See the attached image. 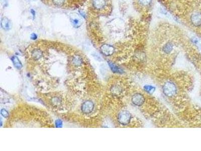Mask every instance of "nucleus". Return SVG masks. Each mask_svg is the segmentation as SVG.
Returning <instances> with one entry per match:
<instances>
[{
  "instance_id": "obj_1",
  "label": "nucleus",
  "mask_w": 201,
  "mask_h": 151,
  "mask_svg": "<svg viewBox=\"0 0 201 151\" xmlns=\"http://www.w3.org/2000/svg\"><path fill=\"white\" fill-rule=\"evenodd\" d=\"M46 5L54 8L74 9L82 6L87 0H41Z\"/></svg>"
},
{
  "instance_id": "obj_2",
  "label": "nucleus",
  "mask_w": 201,
  "mask_h": 151,
  "mask_svg": "<svg viewBox=\"0 0 201 151\" xmlns=\"http://www.w3.org/2000/svg\"><path fill=\"white\" fill-rule=\"evenodd\" d=\"M162 90L165 96L168 97H172L176 94L177 89L176 86L173 83L167 82L163 86Z\"/></svg>"
},
{
  "instance_id": "obj_3",
  "label": "nucleus",
  "mask_w": 201,
  "mask_h": 151,
  "mask_svg": "<svg viewBox=\"0 0 201 151\" xmlns=\"http://www.w3.org/2000/svg\"><path fill=\"white\" fill-rule=\"evenodd\" d=\"M131 119V115L128 111L124 110L119 113L118 116V121L121 125H128Z\"/></svg>"
},
{
  "instance_id": "obj_4",
  "label": "nucleus",
  "mask_w": 201,
  "mask_h": 151,
  "mask_svg": "<svg viewBox=\"0 0 201 151\" xmlns=\"http://www.w3.org/2000/svg\"><path fill=\"white\" fill-rule=\"evenodd\" d=\"M132 102L136 106H141L145 102V98L141 94L136 93L132 97Z\"/></svg>"
},
{
  "instance_id": "obj_5",
  "label": "nucleus",
  "mask_w": 201,
  "mask_h": 151,
  "mask_svg": "<svg viewBox=\"0 0 201 151\" xmlns=\"http://www.w3.org/2000/svg\"><path fill=\"white\" fill-rule=\"evenodd\" d=\"M100 49L103 55L106 56L112 55L115 51V49L113 46L107 44H103L100 47Z\"/></svg>"
},
{
  "instance_id": "obj_6",
  "label": "nucleus",
  "mask_w": 201,
  "mask_h": 151,
  "mask_svg": "<svg viewBox=\"0 0 201 151\" xmlns=\"http://www.w3.org/2000/svg\"><path fill=\"white\" fill-rule=\"evenodd\" d=\"M70 21L72 26L76 28H80L83 22L82 18L78 14H76V15H72L70 18Z\"/></svg>"
},
{
  "instance_id": "obj_7",
  "label": "nucleus",
  "mask_w": 201,
  "mask_h": 151,
  "mask_svg": "<svg viewBox=\"0 0 201 151\" xmlns=\"http://www.w3.org/2000/svg\"><path fill=\"white\" fill-rule=\"evenodd\" d=\"M94 107V105L91 101H86L82 104V110L84 113H90L92 111Z\"/></svg>"
},
{
  "instance_id": "obj_8",
  "label": "nucleus",
  "mask_w": 201,
  "mask_h": 151,
  "mask_svg": "<svg viewBox=\"0 0 201 151\" xmlns=\"http://www.w3.org/2000/svg\"><path fill=\"white\" fill-rule=\"evenodd\" d=\"M1 26L5 30L8 31L11 28V23L9 19L6 17H4L2 18L1 22Z\"/></svg>"
},
{
  "instance_id": "obj_9",
  "label": "nucleus",
  "mask_w": 201,
  "mask_h": 151,
  "mask_svg": "<svg viewBox=\"0 0 201 151\" xmlns=\"http://www.w3.org/2000/svg\"><path fill=\"white\" fill-rule=\"evenodd\" d=\"M191 20L195 26H199L201 25V14L195 13L192 16Z\"/></svg>"
},
{
  "instance_id": "obj_10",
  "label": "nucleus",
  "mask_w": 201,
  "mask_h": 151,
  "mask_svg": "<svg viewBox=\"0 0 201 151\" xmlns=\"http://www.w3.org/2000/svg\"><path fill=\"white\" fill-rule=\"evenodd\" d=\"M72 65H74L76 67H78L81 65H82L83 63L82 57L78 55H76V54L74 55L72 57Z\"/></svg>"
},
{
  "instance_id": "obj_11",
  "label": "nucleus",
  "mask_w": 201,
  "mask_h": 151,
  "mask_svg": "<svg viewBox=\"0 0 201 151\" xmlns=\"http://www.w3.org/2000/svg\"><path fill=\"white\" fill-rule=\"evenodd\" d=\"M109 67L111 68V70L112 71L113 73H122L123 70L120 68L119 67L115 65L114 63L111 62H108Z\"/></svg>"
},
{
  "instance_id": "obj_12",
  "label": "nucleus",
  "mask_w": 201,
  "mask_h": 151,
  "mask_svg": "<svg viewBox=\"0 0 201 151\" xmlns=\"http://www.w3.org/2000/svg\"><path fill=\"white\" fill-rule=\"evenodd\" d=\"M12 60L13 63L15 67H16L17 69H20L22 68V65L18 57L16 56H14L12 58Z\"/></svg>"
},
{
  "instance_id": "obj_13",
  "label": "nucleus",
  "mask_w": 201,
  "mask_h": 151,
  "mask_svg": "<svg viewBox=\"0 0 201 151\" xmlns=\"http://www.w3.org/2000/svg\"><path fill=\"white\" fill-rule=\"evenodd\" d=\"M144 89L146 92H147L148 93L152 94L155 91V88L153 86H151V85H145L144 87Z\"/></svg>"
},
{
  "instance_id": "obj_14",
  "label": "nucleus",
  "mask_w": 201,
  "mask_h": 151,
  "mask_svg": "<svg viewBox=\"0 0 201 151\" xmlns=\"http://www.w3.org/2000/svg\"><path fill=\"white\" fill-rule=\"evenodd\" d=\"M172 48L173 47L171 43H167L166 44L164 45V47L163 48V50L165 53H170L172 51Z\"/></svg>"
},
{
  "instance_id": "obj_15",
  "label": "nucleus",
  "mask_w": 201,
  "mask_h": 151,
  "mask_svg": "<svg viewBox=\"0 0 201 151\" xmlns=\"http://www.w3.org/2000/svg\"><path fill=\"white\" fill-rule=\"evenodd\" d=\"M1 115H2L3 117H8L9 116L8 112H7V110H5L4 109H3L1 110Z\"/></svg>"
},
{
  "instance_id": "obj_16",
  "label": "nucleus",
  "mask_w": 201,
  "mask_h": 151,
  "mask_svg": "<svg viewBox=\"0 0 201 151\" xmlns=\"http://www.w3.org/2000/svg\"><path fill=\"white\" fill-rule=\"evenodd\" d=\"M56 127H62V122L61 120L58 119L56 121Z\"/></svg>"
},
{
  "instance_id": "obj_17",
  "label": "nucleus",
  "mask_w": 201,
  "mask_h": 151,
  "mask_svg": "<svg viewBox=\"0 0 201 151\" xmlns=\"http://www.w3.org/2000/svg\"><path fill=\"white\" fill-rule=\"evenodd\" d=\"M140 2L143 5H148L151 1V0H139Z\"/></svg>"
},
{
  "instance_id": "obj_18",
  "label": "nucleus",
  "mask_w": 201,
  "mask_h": 151,
  "mask_svg": "<svg viewBox=\"0 0 201 151\" xmlns=\"http://www.w3.org/2000/svg\"><path fill=\"white\" fill-rule=\"evenodd\" d=\"M53 102H54V104L55 105H58V103H60V99L59 98H54L53 99Z\"/></svg>"
},
{
  "instance_id": "obj_19",
  "label": "nucleus",
  "mask_w": 201,
  "mask_h": 151,
  "mask_svg": "<svg viewBox=\"0 0 201 151\" xmlns=\"http://www.w3.org/2000/svg\"><path fill=\"white\" fill-rule=\"evenodd\" d=\"M37 35L35 34V33H33L31 35V39H32V40H35L36 39H37Z\"/></svg>"
}]
</instances>
